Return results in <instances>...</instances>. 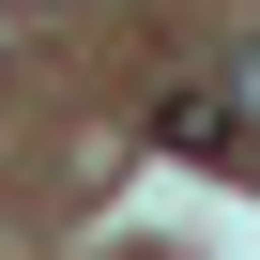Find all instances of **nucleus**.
<instances>
[{"mask_svg": "<svg viewBox=\"0 0 260 260\" xmlns=\"http://www.w3.org/2000/svg\"><path fill=\"white\" fill-rule=\"evenodd\" d=\"M230 92H245V107H260V46H245V77H230Z\"/></svg>", "mask_w": 260, "mask_h": 260, "instance_id": "nucleus-1", "label": "nucleus"}]
</instances>
